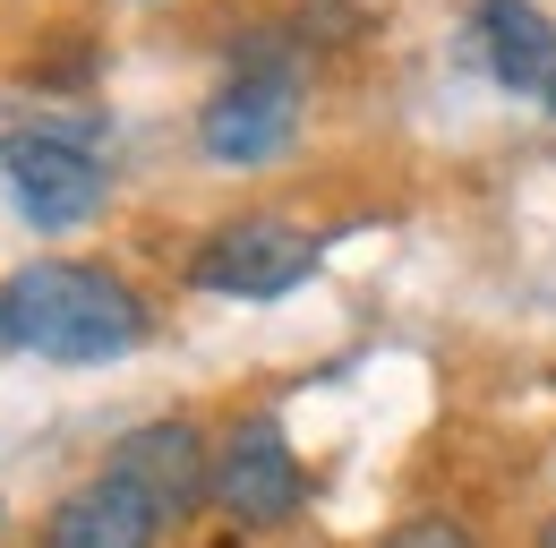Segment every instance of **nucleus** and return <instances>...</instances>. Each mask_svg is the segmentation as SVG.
<instances>
[{
	"label": "nucleus",
	"instance_id": "obj_1",
	"mask_svg": "<svg viewBox=\"0 0 556 548\" xmlns=\"http://www.w3.org/2000/svg\"><path fill=\"white\" fill-rule=\"evenodd\" d=\"M0 342L61 360V369H94V360H129L146 342V300L103 266H17L0 283Z\"/></svg>",
	"mask_w": 556,
	"mask_h": 548
},
{
	"label": "nucleus",
	"instance_id": "obj_2",
	"mask_svg": "<svg viewBox=\"0 0 556 548\" xmlns=\"http://www.w3.org/2000/svg\"><path fill=\"white\" fill-rule=\"evenodd\" d=\"M317 240L300 223H275V214H249V223H223L214 240H198L189 258V283L214 291V300H282L317 274Z\"/></svg>",
	"mask_w": 556,
	"mask_h": 548
},
{
	"label": "nucleus",
	"instance_id": "obj_3",
	"mask_svg": "<svg viewBox=\"0 0 556 548\" xmlns=\"http://www.w3.org/2000/svg\"><path fill=\"white\" fill-rule=\"evenodd\" d=\"M0 180L17 214L35 232H77L94 205H103V163L86 137H61V129H9L0 137Z\"/></svg>",
	"mask_w": 556,
	"mask_h": 548
},
{
	"label": "nucleus",
	"instance_id": "obj_4",
	"mask_svg": "<svg viewBox=\"0 0 556 548\" xmlns=\"http://www.w3.org/2000/svg\"><path fill=\"white\" fill-rule=\"evenodd\" d=\"M291 137H300V68H282V61L240 68L206 112H198V146H206V163H231V172L275 163Z\"/></svg>",
	"mask_w": 556,
	"mask_h": 548
},
{
	"label": "nucleus",
	"instance_id": "obj_5",
	"mask_svg": "<svg viewBox=\"0 0 556 548\" xmlns=\"http://www.w3.org/2000/svg\"><path fill=\"white\" fill-rule=\"evenodd\" d=\"M300 497H308V472H300L282 420L275 411L240 420V428L223 437V454H214V506H223L231 523H249V532H275V523L300 514Z\"/></svg>",
	"mask_w": 556,
	"mask_h": 548
},
{
	"label": "nucleus",
	"instance_id": "obj_6",
	"mask_svg": "<svg viewBox=\"0 0 556 548\" xmlns=\"http://www.w3.org/2000/svg\"><path fill=\"white\" fill-rule=\"evenodd\" d=\"M103 472H121L163 523H180L198 497H214V454H206V437H198L189 420H146V428H129Z\"/></svg>",
	"mask_w": 556,
	"mask_h": 548
},
{
	"label": "nucleus",
	"instance_id": "obj_7",
	"mask_svg": "<svg viewBox=\"0 0 556 548\" xmlns=\"http://www.w3.org/2000/svg\"><path fill=\"white\" fill-rule=\"evenodd\" d=\"M163 514L146 506L121 472H94L86 488H70L43 523V548H154Z\"/></svg>",
	"mask_w": 556,
	"mask_h": 548
},
{
	"label": "nucleus",
	"instance_id": "obj_8",
	"mask_svg": "<svg viewBox=\"0 0 556 548\" xmlns=\"http://www.w3.org/2000/svg\"><path fill=\"white\" fill-rule=\"evenodd\" d=\"M471 43H480L488 77H496L505 95H548L556 86V26H548V9H531V0H480Z\"/></svg>",
	"mask_w": 556,
	"mask_h": 548
},
{
	"label": "nucleus",
	"instance_id": "obj_9",
	"mask_svg": "<svg viewBox=\"0 0 556 548\" xmlns=\"http://www.w3.org/2000/svg\"><path fill=\"white\" fill-rule=\"evenodd\" d=\"M386 548H471V532H463V523H445V514H412Z\"/></svg>",
	"mask_w": 556,
	"mask_h": 548
},
{
	"label": "nucleus",
	"instance_id": "obj_10",
	"mask_svg": "<svg viewBox=\"0 0 556 548\" xmlns=\"http://www.w3.org/2000/svg\"><path fill=\"white\" fill-rule=\"evenodd\" d=\"M540 548H556V514H548V523H540Z\"/></svg>",
	"mask_w": 556,
	"mask_h": 548
},
{
	"label": "nucleus",
	"instance_id": "obj_11",
	"mask_svg": "<svg viewBox=\"0 0 556 548\" xmlns=\"http://www.w3.org/2000/svg\"><path fill=\"white\" fill-rule=\"evenodd\" d=\"M548 112H556V86H548Z\"/></svg>",
	"mask_w": 556,
	"mask_h": 548
}]
</instances>
